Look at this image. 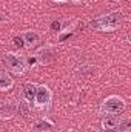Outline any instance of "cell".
Here are the masks:
<instances>
[{"label":"cell","mask_w":131,"mask_h":132,"mask_svg":"<svg viewBox=\"0 0 131 132\" xmlns=\"http://www.w3.org/2000/svg\"><path fill=\"white\" fill-rule=\"evenodd\" d=\"M0 128H2V126H0Z\"/></svg>","instance_id":"cell-20"},{"label":"cell","mask_w":131,"mask_h":132,"mask_svg":"<svg viewBox=\"0 0 131 132\" xmlns=\"http://www.w3.org/2000/svg\"><path fill=\"white\" fill-rule=\"evenodd\" d=\"M131 129V118L130 117H122L120 123H119V128L117 132H130Z\"/></svg>","instance_id":"cell-13"},{"label":"cell","mask_w":131,"mask_h":132,"mask_svg":"<svg viewBox=\"0 0 131 132\" xmlns=\"http://www.w3.org/2000/svg\"><path fill=\"white\" fill-rule=\"evenodd\" d=\"M53 2H56V3H66L68 0H53Z\"/></svg>","instance_id":"cell-17"},{"label":"cell","mask_w":131,"mask_h":132,"mask_svg":"<svg viewBox=\"0 0 131 132\" xmlns=\"http://www.w3.org/2000/svg\"><path fill=\"white\" fill-rule=\"evenodd\" d=\"M35 92H37V85L35 83H33V81L25 83V86H23V98L30 103L31 108L34 104V100H35Z\"/></svg>","instance_id":"cell-8"},{"label":"cell","mask_w":131,"mask_h":132,"mask_svg":"<svg viewBox=\"0 0 131 132\" xmlns=\"http://www.w3.org/2000/svg\"><path fill=\"white\" fill-rule=\"evenodd\" d=\"M120 120H122V115H106V117L102 120V128H103V129L117 131Z\"/></svg>","instance_id":"cell-9"},{"label":"cell","mask_w":131,"mask_h":132,"mask_svg":"<svg viewBox=\"0 0 131 132\" xmlns=\"http://www.w3.org/2000/svg\"><path fill=\"white\" fill-rule=\"evenodd\" d=\"M12 42H14V46H16V48H25V43H23L22 35H16V37L12 38Z\"/></svg>","instance_id":"cell-15"},{"label":"cell","mask_w":131,"mask_h":132,"mask_svg":"<svg viewBox=\"0 0 131 132\" xmlns=\"http://www.w3.org/2000/svg\"><path fill=\"white\" fill-rule=\"evenodd\" d=\"M17 114V104L9 100H0V118H12Z\"/></svg>","instance_id":"cell-6"},{"label":"cell","mask_w":131,"mask_h":132,"mask_svg":"<svg viewBox=\"0 0 131 132\" xmlns=\"http://www.w3.org/2000/svg\"><path fill=\"white\" fill-rule=\"evenodd\" d=\"M122 22H123L122 12H110V14L99 15L94 20H91L90 28L99 32H114L120 28Z\"/></svg>","instance_id":"cell-1"},{"label":"cell","mask_w":131,"mask_h":132,"mask_svg":"<svg viewBox=\"0 0 131 132\" xmlns=\"http://www.w3.org/2000/svg\"><path fill=\"white\" fill-rule=\"evenodd\" d=\"M102 132H117V131H113V129H103Z\"/></svg>","instance_id":"cell-19"},{"label":"cell","mask_w":131,"mask_h":132,"mask_svg":"<svg viewBox=\"0 0 131 132\" xmlns=\"http://www.w3.org/2000/svg\"><path fill=\"white\" fill-rule=\"evenodd\" d=\"M17 112H20V115H23V117H28L30 115L31 106H30V103L25 98H20L17 101Z\"/></svg>","instance_id":"cell-12"},{"label":"cell","mask_w":131,"mask_h":132,"mask_svg":"<svg viewBox=\"0 0 131 132\" xmlns=\"http://www.w3.org/2000/svg\"><path fill=\"white\" fill-rule=\"evenodd\" d=\"M5 63L8 66V69L16 75H23L26 72V69H28L26 57H23L20 54H16V52H6Z\"/></svg>","instance_id":"cell-3"},{"label":"cell","mask_w":131,"mask_h":132,"mask_svg":"<svg viewBox=\"0 0 131 132\" xmlns=\"http://www.w3.org/2000/svg\"><path fill=\"white\" fill-rule=\"evenodd\" d=\"M26 65H28V68H34V66L37 65L35 57H28V59H26Z\"/></svg>","instance_id":"cell-16"},{"label":"cell","mask_w":131,"mask_h":132,"mask_svg":"<svg viewBox=\"0 0 131 132\" xmlns=\"http://www.w3.org/2000/svg\"><path fill=\"white\" fill-rule=\"evenodd\" d=\"M68 2H71V3H80V2H83V0H68Z\"/></svg>","instance_id":"cell-18"},{"label":"cell","mask_w":131,"mask_h":132,"mask_svg":"<svg viewBox=\"0 0 131 132\" xmlns=\"http://www.w3.org/2000/svg\"><path fill=\"white\" fill-rule=\"evenodd\" d=\"M34 129H35L37 132H51L53 129H54V123H53L51 120L42 117V118H39V120L35 121Z\"/></svg>","instance_id":"cell-10"},{"label":"cell","mask_w":131,"mask_h":132,"mask_svg":"<svg viewBox=\"0 0 131 132\" xmlns=\"http://www.w3.org/2000/svg\"><path fill=\"white\" fill-rule=\"evenodd\" d=\"M51 101H53V91L46 85H37L34 106L39 108V109H45L51 104Z\"/></svg>","instance_id":"cell-4"},{"label":"cell","mask_w":131,"mask_h":132,"mask_svg":"<svg viewBox=\"0 0 131 132\" xmlns=\"http://www.w3.org/2000/svg\"><path fill=\"white\" fill-rule=\"evenodd\" d=\"M51 29H53L54 32H60V31H62V23H60V20H53V22H51Z\"/></svg>","instance_id":"cell-14"},{"label":"cell","mask_w":131,"mask_h":132,"mask_svg":"<svg viewBox=\"0 0 131 132\" xmlns=\"http://www.w3.org/2000/svg\"><path fill=\"white\" fill-rule=\"evenodd\" d=\"M14 88V78L8 72H0V91H11Z\"/></svg>","instance_id":"cell-11"},{"label":"cell","mask_w":131,"mask_h":132,"mask_svg":"<svg viewBox=\"0 0 131 132\" xmlns=\"http://www.w3.org/2000/svg\"><path fill=\"white\" fill-rule=\"evenodd\" d=\"M127 109V101L120 95H108L102 101L99 112L103 115H120Z\"/></svg>","instance_id":"cell-2"},{"label":"cell","mask_w":131,"mask_h":132,"mask_svg":"<svg viewBox=\"0 0 131 132\" xmlns=\"http://www.w3.org/2000/svg\"><path fill=\"white\" fill-rule=\"evenodd\" d=\"M34 57H35L39 65H48L56 59V51H54L53 46H43V48L35 51Z\"/></svg>","instance_id":"cell-5"},{"label":"cell","mask_w":131,"mask_h":132,"mask_svg":"<svg viewBox=\"0 0 131 132\" xmlns=\"http://www.w3.org/2000/svg\"><path fill=\"white\" fill-rule=\"evenodd\" d=\"M22 38H23L25 48H28V49L34 48L40 42V35H39V32H35V31H25V32H22Z\"/></svg>","instance_id":"cell-7"}]
</instances>
